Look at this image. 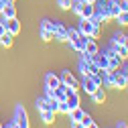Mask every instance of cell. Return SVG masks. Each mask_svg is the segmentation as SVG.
<instances>
[{
    "label": "cell",
    "instance_id": "12",
    "mask_svg": "<svg viewBox=\"0 0 128 128\" xmlns=\"http://www.w3.org/2000/svg\"><path fill=\"white\" fill-rule=\"evenodd\" d=\"M92 98H94L96 104H104V102H106V90H104V86L96 88V92L92 94Z\"/></svg>",
    "mask_w": 128,
    "mask_h": 128
},
{
    "label": "cell",
    "instance_id": "9",
    "mask_svg": "<svg viewBox=\"0 0 128 128\" xmlns=\"http://www.w3.org/2000/svg\"><path fill=\"white\" fill-rule=\"evenodd\" d=\"M100 51V47H98V43H96V39H88L86 41V47H84V53L86 55H96V53H98Z\"/></svg>",
    "mask_w": 128,
    "mask_h": 128
},
{
    "label": "cell",
    "instance_id": "32",
    "mask_svg": "<svg viewBox=\"0 0 128 128\" xmlns=\"http://www.w3.org/2000/svg\"><path fill=\"white\" fill-rule=\"evenodd\" d=\"M122 75L126 77V84H128V63H126V65L122 67Z\"/></svg>",
    "mask_w": 128,
    "mask_h": 128
},
{
    "label": "cell",
    "instance_id": "35",
    "mask_svg": "<svg viewBox=\"0 0 128 128\" xmlns=\"http://www.w3.org/2000/svg\"><path fill=\"white\" fill-rule=\"evenodd\" d=\"M116 128H128V124H126V122H124V120H120V122H118V124H116Z\"/></svg>",
    "mask_w": 128,
    "mask_h": 128
},
{
    "label": "cell",
    "instance_id": "13",
    "mask_svg": "<svg viewBox=\"0 0 128 128\" xmlns=\"http://www.w3.org/2000/svg\"><path fill=\"white\" fill-rule=\"evenodd\" d=\"M92 14H94V4L84 2L82 10H79V18H92Z\"/></svg>",
    "mask_w": 128,
    "mask_h": 128
},
{
    "label": "cell",
    "instance_id": "11",
    "mask_svg": "<svg viewBox=\"0 0 128 128\" xmlns=\"http://www.w3.org/2000/svg\"><path fill=\"white\" fill-rule=\"evenodd\" d=\"M90 37H84V35H79L75 41H71V49H75L77 53H84V47H86V41Z\"/></svg>",
    "mask_w": 128,
    "mask_h": 128
},
{
    "label": "cell",
    "instance_id": "6",
    "mask_svg": "<svg viewBox=\"0 0 128 128\" xmlns=\"http://www.w3.org/2000/svg\"><path fill=\"white\" fill-rule=\"evenodd\" d=\"M65 102H67V106H69V112H71V110H75V108H79V94H77V92H73V90H69V92H67Z\"/></svg>",
    "mask_w": 128,
    "mask_h": 128
},
{
    "label": "cell",
    "instance_id": "41",
    "mask_svg": "<svg viewBox=\"0 0 128 128\" xmlns=\"http://www.w3.org/2000/svg\"><path fill=\"white\" fill-rule=\"evenodd\" d=\"M0 128H2V122H0Z\"/></svg>",
    "mask_w": 128,
    "mask_h": 128
},
{
    "label": "cell",
    "instance_id": "43",
    "mask_svg": "<svg viewBox=\"0 0 128 128\" xmlns=\"http://www.w3.org/2000/svg\"><path fill=\"white\" fill-rule=\"evenodd\" d=\"M2 128H4V126H2Z\"/></svg>",
    "mask_w": 128,
    "mask_h": 128
},
{
    "label": "cell",
    "instance_id": "2",
    "mask_svg": "<svg viewBox=\"0 0 128 128\" xmlns=\"http://www.w3.org/2000/svg\"><path fill=\"white\" fill-rule=\"evenodd\" d=\"M59 79H61V84L63 86H67V88H71L73 92H77L79 90V82H77V79H75V75L71 73V71H61V75H59Z\"/></svg>",
    "mask_w": 128,
    "mask_h": 128
},
{
    "label": "cell",
    "instance_id": "5",
    "mask_svg": "<svg viewBox=\"0 0 128 128\" xmlns=\"http://www.w3.org/2000/svg\"><path fill=\"white\" fill-rule=\"evenodd\" d=\"M94 63H96V65H98V69L100 71H108V55L106 53H96L94 55Z\"/></svg>",
    "mask_w": 128,
    "mask_h": 128
},
{
    "label": "cell",
    "instance_id": "7",
    "mask_svg": "<svg viewBox=\"0 0 128 128\" xmlns=\"http://www.w3.org/2000/svg\"><path fill=\"white\" fill-rule=\"evenodd\" d=\"M77 30H79V35L90 37V33H92V20L90 18H82L79 24H77Z\"/></svg>",
    "mask_w": 128,
    "mask_h": 128
},
{
    "label": "cell",
    "instance_id": "19",
    "mask_svg": "<svg viewBox=\"0 0 128 128\" xmlns=\"http://www.w3.org/2000/svg\"><path fill=\"white\" fill-rule=\"evenodd\" d=\"M41 39L49 43V41H53V39H55V35H53V30H49V28H43V26H41Z\"/></svg>",
    "mask_w": 128,
    "mask_h": 128
},
{
    "label": "cell",
    "instance_id": "4",
    "mask_svg": "<svg viewBox=\"0 0 128 128\" xmlns=\"http://www.w3.org/2000/svg\"><path fill=\"white\" fill-rule=\"evenodd\" d=\"M53 35H55V39H57V41H67V26L63 24V22H59V20H55Z\"/></svg>",
    "mask_w": 128,
    "mask_h": 128
},
{
    "label": "cell",
    "instance_id": "1",
    "mask_svg": "<svg viewBox=\"0 0 128 128\" xmlns=\"http://www.w3.org/2000/svg\"><path fill=\"white\" fill-rule=\"evenodd\" d=\"M14 122H16L18 128H28V114H26L24 106H20V104L14 108Z\"/></svg>",
    "mask_w": 128,
    "mask_h": 128
},
{
    "label": "cell",
    "instance_id": "40",
    "mask_svg": "<svg viewBox=\"0 0 128 128\" xmlns=\"http://www.w3.org/2000/svg\"><path fill=\"white\" fill-rule=\"evenodd\" d=\"M6 2H14V0H6Z\"/></svg>",
    "mask_w": 128,
    "mask_h": 128
},
{
    "label": "cell",
    "instance_id": "36",
    "mask_svg": "<svg viewBox=\"0 0 128 128\" xmlns=\"http://www.w3.org/2000/svg\"><path fill=\"white\" fill-rule=\"evenodd\" d=\"M86 128H100V126H98V124H96V122H92V124H88Z\"/></svg>",
    "mask_w": 128,
    "mask_h": 128
},
{
    "label": "cell",
    "instance_id": "34",
    "mask_svg": "<svg viewBox=\"0 0 128 128\" xmlns=\"http://www.w3.org/2000/svg\"><path fill=\"white\" fill-rule=\"evenodd\" d=\"M4 128H18V126H16V122H14V120H10V122H8Z\"/></svg>",
    "mask_w": 128,
    "mask_h": 128
},
{
    "label": "cell",
    "instance_id": "38",
    "mask_svg": "<svg viewBox=\"0 0 128 128\" xmlns=\"http://www.w3.org/2000/svg\"><path fill=\"white\" fill-rule=\"evenodd\" d=\"M4 4H6V0H0V12H2V8H4Z\"/></svg>",
    "mask_w": 128,
    "mask_h": 128
},
{
    "label": "cell",
    "instance_id": "23",
    "mask_svg": "<svg viewBox=\"0 0 128 128\" xmlns=\"http://www.w3.org/2000/svg\"><path fill=\"white\" fill-rule=\"evenodd\" d=\"M82 6H84V0H71V12H75V14H79V10H82Z\"/></svg>",
    "mask_w": 128,
    "mask_h": 128
},
{
    "label": "cell",
    "instance_id": "16",
    "mask_svg": "<svg viewBox=\"0 0 128 128\" xmlns=\"http://www.w3.org/2000/svg\"><path fill=\"white\" fill-rule=\"evenodd\" d=\"M114 86H116V88H128L126 77L122 75V71H116V73H114Z\"/></svg>",
    "mask_w": 128,
    "mask_h": 128
},
{
    "label": "cell",
    "instance_id": "20",
    "mask_svg": "<svg viewBox=\"0 0 128 128\" xmlns=\"http://www.w3.org/2000/svg\"><path fill=\"white\" fill-rule=\"evenodd\" d=\"M12 39H14V37L8 33V30H6V33L0 37V45H2V47H10V45H12Z\"/></svg>",
    "mask_w": 128,
    "mask_h": 128
},
{
    "label": "cell",
    "instance_id": "22",
    "mask_svg": "<svg viewBox=\"0 0 128 128\" xmlns=\"http://www.w3.org/2000/svg\"><path fill=\"white\" fill-rule=\"evenodd\" d=\"M77 37H79V30H77V26H71V28H67V43L75 41Z\"/></svg>",
    "mask_w": 128,
    "mask_h": 128
},
{
    "label": "cell",
    "instance_id": "37",
    "mask_svg": "<svg viewBox=\"0 0 128 128\" xmlns=\"http://www.w3.org/2000/svg\"><path fill=\"white\" fill-rule=\"evenodd\" d=\"M122 47H124V49H126V51H128V37H126V41H124V43H122Z\"/></svg>",
    "mask_w": 128,
    "mask_h": 128
},
{
    "label": "cell",
    "instance_id": "25",
    "mask_svg": "<svg viewBox=\"0 0 128 128\" xmlns=\"http://www.w3.org/2000/svg\"><path fill=\"white\" fill-rule=\"evenodd\" d=\"M57 6L63 10H69L71 8V0H57Z\"/></svg>",
    "mask_w": 128,
    "mask_h": 128
},
{
    "label": "cell",
    "instance_id": "31",
    "mask_svg": "<svg viewBox=\"0 0 128 128\" xmlns=\"http://www.w3.org/2000/svg\"><path fill=\"white\" fill-rule=\"evenodd\" d=\"M6 33V24H4V20H0V37H2Z\"/></svg>",
    "mask_w": 128,
    "mask_h": 128
},
{
    "label": "cell",
    "instance_id": "8",
    "mask_svg": "<svg viewBox=\"0 0 128 128\" xmlns=\"http://www.w3.org/2000/svg\"><path fill=\"white\" fill-rule=\"evenodd\" d=\"M61 86V79H59V75H55V73H47L45 75V88H59Z\"/></svg>",
    "mask_w": 128,
    "mask_h": 128
},
{
    "label": "cell",
    "instance_id": "17",
    "mask_svg": "<svg viewBox=\"0 0 128 128\" xmlns=\"http://www.w3.org/2000/svg\"><path fill=\"white\" fill-rule=\"evenodd\" d=\"M84 114H86V112H84L82 108H75V110H71V112H69V118H71V122H79Z\"/></svg>",
    "mask_w": 128,
    "mask_h": 128
},
{
    "label": "cell",
    "instance_id": "33",
    "mask_svg": "<svg viewBox=\"0 0 128 128\" xmlns=\"http://www.w3.org/2000/svg\"><path fill=\"white\" fill-rule=\"evenodd\" d=\"M71 128H86L82 122H71Z\"/></svg>",
    "mask_w": 128,
    "mask_h": 128
},
{
    "label": "cell",
    "instance_id": "28",
    "mask_svg": "<svg viewBox=\"0 0 128 128\" xmlns=\"http://www.w3.org/2000/svg\"><path fill=\"white\" fill-rule=\"evenodd\" d=\"M41 26H43V28H49V30H53V28H55V22H53V20H47V18H45V20L41 22Z\"/></svg>",
    "mask_w": 128,
    "mask_h": 128
},
{
    "label": "cell",
    "instance_id": "24",
    "mask_svg": "<svg viewBox=\"0 0 128 128\" xmlns=\"http://www.w3.org/2000/svg\"><path fill=\"white\" fill-rule=\"evenodd\" d=\"M126 37H128V35H124V33H116L114 39H112V45H122V43L126 41Z\"/></svg>",
    "mask_w": 128,
    "mask_h": 128
},
{
    "label": "cell",
    "instance_id": "42",
    "mask_svg": "<svg viewBox=\"0 0 128 128\" xmlns=\"http://www.w3.org/2000/svg\"><path fill=\"white\" fill-rule=\"evenodd\" d=\"M126 4H128V0H126Z\"/></svg>",
    "mask_w": 128,
    "mask_h": 128
},
{
    "label": "cell",
    "instance_id": "27",
    "mask_svg": "<svg viewBox=\"0 0 128 128\" xmlns=\"http://www.w3.org/2000/svg\"><path fill=\"white\" fill-rule=\"evenodd\" d=\"M57 112H61V114H69V106H67V102H59V110Z\"/></svg>",
    "mask_w": 128,
    "mask_h": 128
},
{
    "label": "cell",
    "instance_id": "29",
    "mask_svg": "<svg viewBox=\"0 0 128 128\" xmlns=\"http://www.w3.org/2000/svg\"><path fill=\"white\" fill-rule=\"evenodd\" d=\"M79 122H82L84 126H88V124H92L94 120H92V116H90V114H84V116H82V120H79Z\"/></svg>",
    "mask_w": 128,
    "mask_h": 128
},
{
    "label": "cell",
    "instance_id": "15",
    "mask_svg": "<svg viewBox=\"0 0 128 128\" xmlns=\"http://www.w3.org/2000/svg\"><path fill=\"white\" fill-rule=\"evenodd\" d=\"M39 114H41V120L45 124H53L55 122V112H51V110H41Z\"/></svg>",
    "mask_w": 128,
    "mask_h": 128
},
{
    "label": "cell",
    "instance_id": "21",
    "mask_svg": "<svg viewBox=\"0 0 128 128\" xmlns=\"http://www.w3.org/2000/svg\"><path fill=\"white\" fill-rule=\"evenodd\" d=\"M116 20H118L122 26H128V10H120L118 16H116Z\"/></svg>",
    "mask_w": 128,
    "mask_h": 128
},
{
    "label": "cell",
    "instance_id": "14",
    "mask_svg": "<svg viewBox=\"0 0 128 128\" xmlns=\"http://www.w3.org/2000/svg\"><path fill=\"white\" fill-rule=\"evenodd\" d=\"M110 49L116 53V57H120V61H124V59H128V51L124 49L122 45H110Z\"/></svg>",
    "mask_w": 128,
    "mask_h": 128
},
{
    "label": "cell",
    "instance_id": "18",
    "mask_svg": "<svg viewBox=\"0 0 128 128\" xmlns=\"http://www.w3.org/2000/svg\"><path fill=\"white\" fill-rule=\"evenodd\" d=\"M100 35H102V24L92 22V33H90V37H92V39H100Z\"/></svg>",
    "mask_w": 128,
    "mask_h": 128
},
{
    "label": "cell",
    "instance_id": "10",
    "mask_svg": "<svg viewBox=\"0 0 128 128\" xmlns=\"http://www.w3.org/2000/svg\"><path fill=\"white\" fill-rule=\"evenodd\" d=\"M0 14H2L4 18H14V16H16V6H14V2H6Z\"/></svg>",
    "mask_w": 128,
    "mask_h": 128
},
{
    "label": "cell",
    "instance_id": "39",
    "mask_svg": "<svg viewBox=\"0 0 128 128\" xmlns=\"http://www.w3.org/2000/svg\"><path fill=\"white\" fill-rule=\"evenodd\" d=\"M84 2H88V4H96L98 0H84Z\"/></svg>",
    "mask_w": 128,
    "mask_h": 128
},
{
    "label": "cell",
    "instance_id": "26",
    "mask_svg": "<svg viewBox=\"0 0 128 128\" xmlns=\"http://www.w3.org/2000/svg\"><path fill=\"white\" fill-rule=\"evenodd\" d=\"M37 110L41 112V110H47V98H39L37 100Z\"/></svg>",
    "mask_w": 128,
    "mask_h": 128
},
{
    "label": "cell",
    "instance_id": "30",
    "mask_svg": "<svg viewBox=\"0 0 128 128\" xmlns=\"http://www.w3.org/2000/svg\"><path fill=\"white\" fill-rule=\"evenodd\" d=\"M45 98H55V90L53 88H45Z\"/></svg>",
    "mask_w": 128,
    "mask_h": 128
},
{
    "label": "cell",
    "instance_id": "3",
    "mask_svg": "<svg viewBox=\"0 0 128 128\" xmlns=\"http://www.w3.org/2000/svg\"><path fill=\"white\" fill-rule=\"evenodd\" d=\"M4 24H6V30L12 37H16L20 33V22L16 20V16H14V18H4Z\"/></svg>",
    "mask_w": 128,
    "mask_h": 128
}]
</instances>
